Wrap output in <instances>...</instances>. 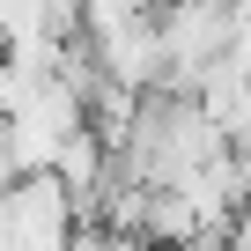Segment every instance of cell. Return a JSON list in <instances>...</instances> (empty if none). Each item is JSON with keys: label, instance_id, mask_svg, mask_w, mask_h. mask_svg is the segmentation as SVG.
Returning a JSON list of instances; mask_svg holds the SVG:
<instances>
[{"label": "cell", "instance_id": "obj_1", "mask_svg": "<svg viewBox=\"0 0 251 251\" xmlns=\"http://www.w3.org/2000/svg\"><path fill=\"white\" fill-rule=\"evenodd\" d=\"M229 8V59L251 74V0H222Z\"/></svg>", "mask_w": 251, "mask_h": 251}, {"label": "cell", "instance_id": "obj_2", "mask_svg": "<svg viewBox=\"0 0 251 251\" xmlns=\"http://www.w3.org/2000/svg\"><path fill=\"white\" fill-rule=\"evenodd\" d=\"M222 244H229V251H251V207H244V214L222 229Z\"/></svg>", "mask_w": 251, "mask_h": 251}]
</instances>
